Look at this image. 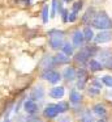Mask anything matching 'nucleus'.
I'll return each instance as SVG.
<instances>
[{"instance_id":"nucleus-33","label":"nucleus","mask_w":112,"mask_h":122,"mask_svg":"<svg viewBox=\"0 0 112 122\" xmlns=\"http://www.w3.org/2000/svg\"><path fill=\"white\" fill-rule=\"evenodd\" d=\"M20 5H30L33 0H16Z\"/></svg>"},{"instance_id":"nucleus-3","label":"nucleus","mask_w":112,"mask_h":122,"mask_svg":"<svg viewBox=\"0 0 112 122\" xmlns=\"http://www.w3.org/2000/svg\"><path fill=\"white\" fill-rule=\"evenodd\" d=\"M40 79L47 80V81L51 83V84H56V83H59L60 80L63 79V77H61V74H60L59 71H56V70H54L51 67V68L42 70L40 71Z\"/></svg>"},{"instance_id":"nucleus-34","label":"nucleus","mask_w":112,"mask_h":122,"mask_svg":"<svg viewBox=\"0 0 112 122\" xmlns=\"http://www.w3.org/2000/svg\"><path fill=\"white\" fill-rule=\"evenodd\" d=\"M63 9H64V7H63V0H60V1L57 0V13L60 15L63 12Z\"/></svg>"},{"instance_id":"nucleus-24","label":"nucleus","mask_w":112,"mask_h":122,"mask_svg":"<svg viewBox=\"0 0 112 122\" xmlns=\"http://www.w3.org/2000/svg\"><path fill=\"white\" fill-rule=\"evenodd\" d=\"M80 122H94V117L91 116L89 109H86L82 113V116H81V118H80Z\"/></svg>"},{"instance_id":"nucleus-19","label":"nucleus","mask_w":112,"mask_h":122,"mask_svg":"<svg viewBox=\"0 0 112 122\" xmlns=\"http://www.w3.org/2000/svg\"><path fill=\"white\" fill-rule=\"evenodd\" d=\"M93 112L96 114L98 117H106V114H107V110H106V108H104V105H102V104H96V105H94L93 106Z\"/></svg>"},{"instance_id":"nucleus-17","label":"nucleus","mask_w":112,"mask_h":122,"mask_svg":"<svg viewBox=\"0 0 112 122\" xmlns=\"http://www.w3.org/2000/svg\"><path fill=\"white\" fill-rule=\"evenodd\" d=\"M81 100H82V96H81V93L78 92L76 88H73L72 91H70L69 93V101L72 104H80Z\"/></svg>"},{"instance_id":"nucleus-12","label":"nucleus","mask_w":112,"mask_h":122,"mask_svg":"<svg viewBox=\"0 0 112 122\" xmlns=\"http://www.w3.org/2000/svg\"><path fill=\"white\" fill-rule=\"evenodd\" d=\"M72 42H73V46H77V47L83 46V43H85V37H83V33L81 32L80 29H77L74 33H73Z\"/></svg>"},{"instance_id":"nucleus-15","label":"nucleus","mask_w":112,"mask_h":122,"mask_svg":"<svg viewBox=\"0 0 112 122\" xmlns=\"http://www.w3.org/2000/svg\"><path fill=\"white\" fill-rule=\"evenodd\" d=\"M61 76L64 77L67 81H73L76 79V70L73 67H67V68L63 71Z\"/></svg>"},{"instance_id":"nucleus-37","label":"nucleus","mask_w":112,"mask_h":122,"mask_svg":"<svg viewBox=\"0 0 112 122\" xmlns=\"http://www.w3.org/2000/svg\"><path fill=\"white\" fill-rule=\"evenodd\" d=\"M64 3H67V4H69V3H72V0H63Z\"/></svg>"},{"instance_id":"nucleus-38","label":"nucleus","mask_w":112,"mask_h":122,"mask_svg":"<svg viewBox=\"0 0 112 122\" xmlns=\"http://www.w3.org/2000/svg\"><path fill=\"white\" fill-rule=\"evenodd\" d=\"M107 68H111V70H112V62H111V63H109V66L107 67Z\"/></svg>"},{"instance_id":"nucleus-23","label":"nucleus","mask_w":112,"mask_h":122,"mask_svg":"<svg viewBox=\"0 0 112 122\" xmlns=\"http://www.w3.org/2000/svg\"><path fill=\"white\" fill-rule=\"evenodd\" d=\"M49 5L48 4H44L43 8H42V21L44 22V24H47L49 20Z\"/></svg>"},{"instance_id":"nucleus-27","label":"nucleus","mask_w":112,"mask_h":122,"mask_svg":"<svg viewBox=\"0 0 112 122\" xmlns=\"http://www.w3.org/2000/svg\"><path fill=\"white\" fill-rule=\"evenodd\" d=\"M102 83H103L104 85H107V87L112 88V76H109V75L103 76V77H102Z\"/></svg>"},{"instance_id":"nucleus-26","label":"nucleus","mask_w":112,"mask_h":122,"mask_svg":"<svg viewBox=\"0 0 112 122\" xmlns=\"http://www.w3.org/2000/svg\"><path fill=\"white\" fill-rule=\"evenodd\" d=\"M57 15V0H52L51 1V15H49V19H54Z\"/></svg>"},{"instance_id":"nucleus-6","label":"nucleus","mask_w":112,"mask_h":122,"mask_svg":"<svg viewBox=\"0 0 112 122\" xmlns=\"http://www.w3.org/2000/svg\"><path fill=\"white\" fill-rule=\"evenodd\" d=\"M23 110H25V113L29 114V116H35L39 110V106H38V104H36V101H33V100L29 98V100L23 101Z\"/></svg>"},{"instance_id":"nucleus-32","label":"nucleus","mask_w":112,"mask_h":122,"mask_svg":"<svg viewBox=\"0 0 112 122\" xmlns=\"http://www.w3.org/2000/svg\"><path fill=\"white\" fill-rule=\"evenodd\" d=\"M91 84H93L95 88H99V89H100V88H102V85H103V83L100 81V79H94Z\"/></svg>"},{"instance_id":"nucleus-29","label":"nucleus","mask_w":112,"mask_h":122,"mask_svg":"<svg viewBox=\"0 0 112 122\" xmlns=\"http://www.w3.org/2000/svg\"><path fill=\"white\" fill-rule=\"evenodd\" d=\"M77 15L78 13H76V12H69V16H68V22H74L76 20H77Z\"/></svg>"},{"instance_id":"nucleus-16","label":"nucleus","mask_w":112,"mask_h":122,"mask_svg":"<svg viewBox=\"0 0 112 122\" xmlns=\"http://www.w3.org/2000/svg\"><path fill=\"white\" fill-rule=\"evenodd\" d=\"M39 67H40L42 70H44V68H51V67H54L52 56H51V55H44L43 58L40 59V62H39Z\"/></svg>"},{"instance_id":"nucleus-5","label":"nucleus","mask_w":112,"mask_h":122,"mask_svg":"<svg viewBox=\"0 0 112 122\" xmlns=\"http://www.w3.org/2000/svg\"><path fill=\"white\" fill-rule=\"evenodd\" d=\"M89 61H90V55L86 51V49L83 46H81L80 51L74 54V62L77 64H80V66H86L89 63Z\"/></svg>"},{"instance_id":"nucleus-11","label":"nucleus","mask_w":112,"mask_h":122,"mask_svg":"<svg viewBox=\"0 0 112 122\" xmlns=\"http://www.w3.org/2000/svg\"><path fill=\"white\" fill-rule=\"evenodd\" d=\"M52 62H54V66H63V64H69L70 58L61 51V53H57L56 55L52 56Z\"/></svg>"},{"instance_id":"nucleus-28","label":"nucleus","mask_w":112,"mask_h":122,"mask_svg":"<svg viewBox=\"0 0 112 122\" xmlns=\"http://www.w3.org/2000/svg\"><path fill=\"white\" fill-rule=\"evenodd\" d=\"M18 122H43V121H40L39 118H36V117H34V116H29L26 119L20 118V121H18Z\"/></svg>"},{"instance_id":"nucleus-21","label":"nucleus","mask_w":112,"mask_h":122,"mask_svg":"<svg viewBox=\"0 0 112 122\" xmlns=\"http://www.w3.org/2000/svg\"><path fill=\"white\" fill-rule=\"evenodd\" d=\"M55 105H56V109L59 113H65V112L69 110V102L68 101H59Z\"/></svg>"},{"instance_id":"nucleus-30","label":"nucleus","mask_w":112,"mask_h":122,"mask_svg":"<svg viewBox=\"0 0 112 122\" xmlns=\"http://www.w3.org/2000/svg\"><path fill=\"white\" fill-rule=\"evenodd\" d=\"M99 92H100V89H99V88H95V87H91V88H89V89H87V93H89V95H91V96L98 95Z\"/></svg>"},{"instance_id":"nucleus-18","label":"nucleus","mask_w":112,"mask_h":122,"mask_svg":"<svg viewBox=\"0 0 112 122\" xmlns=\"http://www.w3.org/2000/svg\"><path fill=\"white\" fill-rule=\"evenodd\" d=\"M87 64H89V67H90V71H93V72H98V71H102V70H103V64L99 61H95V59L89 61Z\"/></svg>"},{"instance_id":"nucleus-14","label":"nucleus","mask_w":112,"mask_h":122,"mask_svg":"<svg viewBox=\"0 0 112 122\" xmlns=\"http://www.w3.org/2000/svg\"><path fill=\"white\" fill-rule=\"evenodd\" d=\"M65 95V88L64 87H54L51 91H49V96H51L52 98H63Z\"/></svg>"},{"instance_id":"nucleus-7","label":"nucleus","mask_w":112,"mask_h":122,"mask_svg":"<svg viewBox=\"0 0 112 122\" xmlns=\"http://www.w3.org/2000/svg\"><path fill=\"white\" fill-rule=\"evenodd\" d=\"M43 116H44V118H47V119H55L59 116L56 105H55V104H47L46 108L43 109Z\"/></svg>"},{"instance_id":"nucleus-20","label":"nucleus","mask_w":112,"mask_h":122,"mask_svg":"<svg viewBox=\"0 0 112 122\" xmlns=\"http://www.w3.org/2000/svg\"><path fill=\"white\" fill-rule=\"evenodd\" d=\"M82 33H83V37H85V41H87V42H90V41H93L94 40V32H93V29H91L90 26H87L86 25L85 26V29L82 30Z\"/></svg>"},{"instance_id":"nucleus-1","label":"nucleus","mask_w":112,"mask_h":122,"mask_svg":"<svg viewBox=\"0 0 112 122\" xmlns=\"http://www.w3.org/2000/svg\"><path fill=\"white\" fill-rule=\"evenodd\" d=\"M91 25L99 30H108L112 29V20L104 11H100L95 13L93 21H91Z\"/></svg>"},{"instance_id":"nucleus-4","label":"nucleus","mask_w":112,"mask_h":122,"mask_svg":"<svg viewBox=\"0 0 112 122\" xmlns=\"http://www.w3.org/2000/svg\"><path fill=\"white\" fill-rule=\"evenodd\" d=\"M76 79H77V88L78 89H83V88L86 87L87 80H89L87 70H85L83 67H80V68L76 71Z\"/></svg>"},{"instance_id":"nucleus-31","label":"nucleus","mask_w":112,"mask_h":122,"mask_svg":"<svg viewBox=\"0 0 112 122\" xmlns=\"http://www.w3.org/2000/svg\"><path fill=\"white\" fill-rule=\"evenodd\" d=\"M60 15H61L63 22H68V16H69V12H68L67 9H63V12H61Z\"/></svg>"},{"instance_id":"nucleus-39","label":"nucleus","mask_w":112,"mask_h":122,"mask_svg":"<svg viewBox=\"0 0 112 122\" xmlns=\"http://www.w3.org/2000/svg\"><path fill=\"white\" fill-rule=\"evenodd\" d=\"M98 122H106V121H103V119H102V121H98Z\"/></svg>"},{"instance_id":"nucleus-22","label":"nucleus","mask_w":112,"mask_h":122,"mask_svg":"<svg viewBox=\"0 0 112 122\" xmlns=\"http://www.w3.org/2000/svg\"><path fill=\"white\" fill-rule=\"evenodd\" d=\"M61 51L65 54V55L70 56V55H73V51H74V46L70 45L69 42H64V45H63V47H61Z\"/></svg>"},{"instance_id":"nucleus-36","label":"nucleus","mask_w":112,"mask_h":122,"mask_svg":"<svg viewBox=\"0 0 112 122\" xmlns=\"http://www.w3.org/2000/svg\"><path fill=\"white\" fill-rule=\"evenodd\" d=\"M0 122H10V119L8 118V117H5V118L3 119V121H0Z\"/></svg>"},{"instance_id":"nucleus-2","label":"nucleus","mask_w":112,"mask_h":122,"mask_svg":"<svg viewBox=\"0 0 112 122\" xmlns=\"http://www.w3.org/2000/svg\"><path fill=\"white\" fill-rule=\"evenodd\" d=\"M47 36H48V45L52 50H59V49L63 47V45H64V40L63 38L65 36L64 30L51 29V30H48Z\"/></svg>"},{"instance_id":"nucleus-9","label":"nucleus","mask_w":112,"mask_h":122,"mask_svg":"<svg viewBox=\"0 0 112 122\" xmlns=\"http://www.w3.org/2000/svg\"><path fill=\"white\" fill-rule=\"evenodd\" d=\"M99 58H100V63L104 64L106 67L109 66V63L112 62V51L109 49H103V50L98 51Z\"/></svg>"},{"instance_id":"nucleus-10","label":"nucleus","mask_w":112,"mask_h":122,"mask_svg":"<svg viewBox=\"0 0 112 122\" xmlns=\"http://www.w3.org/2000/svg\"><path fill=\"white\" fill-rule=\"evenodd\" d=\"M94 40L96 43H106L112 40V33L108 30H100L96 36H94Z\"/></svg>"},{"instance_id":"nucleus-25","label":"nucleus","mask_w":112,"mask_h":122,"mask_svg":"<svg viewBox=\"0 0 112 122\" xmlns=\"http://www.w3.org/2000/svg\"><path fill=\"white\" fill-rule=\"evenodd\" d=\"M82 7H83V1L82 0H77V1H74V3L72 4V11L76 12V13H78V12L82 9Z\"/></svg>"},{"instance_id":"nucleus-8","label":"nucleus","mask_w":112,"mask_h":122,"mask_svg":"<svg viewBox=\"0 0 112 122\" xmlns=\"http://www.w3.org/2000/svg\"><path fill=\"white\" fill-rule=\"evenodd\" d=\"M29 97H30V100H33V101H40V100H43V97H44V89H43V87H42V85H36V87H34L33 89L30 91Z\"/></svg>"},{"instance_id":"nucleus-13","label":"nucleus","mask_w":112,"mask_h":122,"mask_svg":"<svg viewBox=\"0 0 112 122\" xmlns=\"http://www.w3.org/2000/svg\"><path fill=\"white\" fill-rule=\"evenodd\" d=\"M94 16H95V9L93 8V7H90V8H87V11L85 12V15L82 16V24L83 25H90L91 21H93Z\"/></svg>"},{"instance_id":"nucleus-35","label":"nucleus","mask_w":112,"mask_h":122,"mask_svg":"<svg viewBox=\"0 0 112 122\" xmlns=\"http://www.w3.org/2000/svg\"><path fill=\"white\" fill-rule=\"evenodd\" d=\"M59 122H70V119L68 117H61V118H59Z\"/></svg>"}]
</instances>
